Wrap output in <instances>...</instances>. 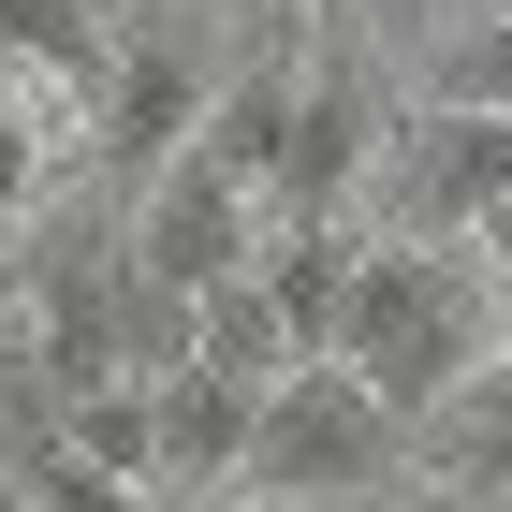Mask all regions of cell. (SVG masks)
<instances>
[{"mask_svg": "<svg viewBox=\"0 0 512 512\" xmlns=\"http://www.w3.org/2000/svg\"><path fill=\"white\" fill-rule=\"evenodd\" d=\"M337 366L381 395L395 425H425L498 366V293H483V249H381L352 264V322H337Z\"/></svg>", "mask_w": 512, "mask_h": 512, "instance_id": "cell-1", "label": "cell"}, {"mask_svg": "<svg viewBox=\"0 0 512 512\" xmlns=\"http://www.w3.org/2000/svg\"><path fill=\"white\" fill-rule=\"evenodd\" d=\"M249 512H410V425L352 366H293V381L249 410Z\"/></svg>", "mask_w": 512, "mask_h": 512, "instance_id": "cell-2", "label": "cell"}, {"mask_svg": "<svg viewBox=\"0 0 512 512\" xmlns=\"http://www.w3.org/2000/svg\"><path fill=\"white\" fill-rule=\"evenodd\" d=\"M264 235H278V220H264V205H249V191H235V176H220L205 147H176V161L147 176V191L118 205V249H132V278H147V293H176V308L235 293V278L264 264Z\"/></svg>", "mask_w": 512, "mask_h": 512, "instance_id": "cell-3", "label": "cell"}, {"mask_svg": "<svg viewBox=\"0 0 512 512\" xmlns=\"http://www.w3.org/2000/svg\"><path fill=\"white\" fill-rule=\"evenodd\" d=\"M205 88H220V59H191L161 15H118V74H103V103H88V176L132 205L161 161L205 132Z\"/></svg>", "mask_w": 512, "mask_h": 512, "instance_id": "cell-4", "label": "cell"}, {"mask_svg": "<svg viewBox=\"0 0 512 512\" xmlns=\"http://www.w3.org/2000/svg\"><path fill=\"white\" fill-rule=\"evenodd\" d=\"M352 264H366V235H352V220H278V235H264V264H249V278H264V308L293 322V352H308V366H337Z\"/></svg>", "mask_w": 512, "mask_h": 512, "instance_id": "cell-5", "label": "cell"}, {"mask_svg": "<svg viewBox=\"0 0 512 512\" xmlns=\"http://www.w3.org/2000/svg\"><path fill=\"white\" fill-rule=\"evenodd\" d=\"M147 425H161V483H147V498H235L249 395H220L205 366H176V381H147Z\"/></svg>", "mask_w": 512, "mask_h": 512, "instance_id": "cell-6", "label": "cell"}, {"mask_svg": "<svg viewBox=\"0 0 512 512\" xmlns=\"http://www.w3.org/2000/svg\"><path fill=\"white\" fill-rule=\"evenodd\" d=\"M410 483H425V498H512V352L483 366L454 410L410 425Z\"/></svg>", "mask_w": 512, "mask_h": 512, "instance_id": "cell-7", "label": "cell"}, {"mask_svg": "<svg viewBox=\"0 0 512 512\" xmlns=\"http://www.w3.org/2000/svg\"><path fill=\"white\" fill-rule=\"evenodd\" d=\"M191 366H205L220 395H249V410H264L308 352H293V322L264 308V278H235V293H205V308H191Z\"/></svg>", "mask_w": 512, "mask_h": 512, "instance_id": "cell-8", "label": "cell"}, {"mask_svg": "<svg viewBox=\"0 0 512 512\" xmlns=\"http://www.w3.org/2000/svg\"><path fill=\"white\" fill-rule=\"evenodd\" d=\"M59 469H88V483H118V498H147V483H161L147 381H88V395H59Z\"/></svg>", "mask_w": 512, "mask_h": 512, "instance_id": "cell-9", "label": "cell"}, {"mask_svg": "<svg viewBox=\"0 0 512 512\" xmlns=\"http://www.w3.org/2000/svg\"><path fill=\"white\" fill-rule=\"evenodd\" d=\"M410 103H425V118H498L512 132V0H483L469 30H439L425 59H410Z\"/></svg>", "mask_w": 512, "mask_h": 512, "instance_id": "cell-10", "label": "cell"}, {"mask_svg": "<svg viewBox=\"0 0 512 512\" xmlns=\"http://www.w3.org/2000/svg\"><path fill=\"white\" fill-rule=\"evenodd\" d=\"M352 15H366V30H395V44H410V59H425L439 30H469L483 0H352Z\"/></svg>", "mask_w": 512, "mask_h": 512, "instance_id": "cell-11", "label": "cell"}, {"mask_svg": "<svg viewBox=\"0 0 512 512\" xmlns=\"http://www.w3.org/2000/svg\"><path fill=\"white\" fill-rule=\"evenodd\" d=\"M147 512H249V498H147Z\"/></svg>", "mask_w": 512, "mask_h": 512, "instance_id": "cell-12", "label": "cell"}, {"mask_svg": "<svg viewBox=\"0 0 512 512\" xmlns=\"http://www.w3.org/2000/svg\"><path fill=\"white\" fill-rule=\"evenodd\" d=\"M322 15H352V0H322Z\"/></svg>", "mask_w": 512, "mask_h": 512, "instance_id": "cell-13", "label": "cell"}, {"mask_svg": "<svg viewBox=\"0 0 512 512\" xmlns=\"http://www.w3.org/2000/svg\"><path fill=\"white\" fill-rule=\"evenodd\" d=\"M118 15H132V0H118Z\"/></svg>", "mask_w": 512, "mask_h": 512, "instance_id": "cell-14", "label": "cell"}]
</instances>
